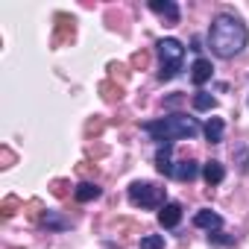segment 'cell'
Segmentation results:
<instances>
[{
  "instance_id": "10",
  "label": "cell",
  "mask_w": 249,
  "mask_h": 249,
  "mask_svg": "<svg viewBox=\"0 0 249 249\" xmlns=\"http://www.w3.org/2000/svg\"><path fill=\"white\" fill-rule=\"evenodd\" d=\"M170 150H173V144H170V141H164V144L159 147V153H156V167H159V173H164V176H173Z\"/></svg>"
},
{
  "instance_id": "11",
  "label": "cell",
  "mask_w": 249,
  "mask_h": 249,
  "mask_svg": "<svg viewBox=\"0 0 249 249\" xmlns=\"http://www.w3.org/2000/svg\"><path fill=\"white\" fill-rule=\"evenodd\" d=\"M202 176H205V182H208V185H220V182L226 179V167H223L217 159H211V161H205Z\"/></svg>"
},
{
  "instance_id": "9",
  "label": "cell",
  "mask_w": 249,
  "mask_h": 249,
  "mask_svg": "<svg viewBox=\"0 0 249 249\" xmlns=\"http://www.w3.org/2000/svg\"><path fill=\"white\" fill-rule=\"evenodd\" d=\"M194 223H196L199 229H208V231H217V229L223 226V217H220L217 211H211V208H202V211H196V217H194Z\"/></svg>"
},
{
  "instance_id": "15",
  "label": "cell",
  "mask_w": 249,
  "mask_h": 249,
  "mask_svg": "<svg viewBox=\"0 0 249 249\" xmlns=\"http://www.w3.org/2000/svg\"><path fill=\"white\" fill-rule=\"evenodd\" d=\"M164 246V237L161 234H147L141 237V249H161Z\"/></svg>"
},
{
  "instance_id": "8",
  "label": "cell",
  "mask_w": 249,
  "mask_h": 249,
  "mask_svg": "<svg viewBox=\"0 0 249 249\" xmlns=\"http://www.w3.org/2000/svg\"><path fill=\"white\" fill-rule=\"evenodd\" d=\"M211 73H214V68H211L208 59H196V62L191 65V82H194V85H205V82L211 79Z\"/></svg>"
},
{
  "instance_id": "17",
  "label": "cell",
  "mask_w": 249,
  "mask_h": 249,
  "mask_svg": "<svg viewBox=\"0 0 249 249\" xmlns=\"http://www.w3.org/2000/svg\"><path fill=\"white\" fill-rule=\"evenodd\" d=\"M214 243H234V237H223V234H211Z\"/></svg>"
},
{
  "instance_id": "14",
  "label": "cell",
  "mask_w": 249,
  "mask_h": 249,
  "mask_svg": "<svg viewBox=\"0 0 249 249\" xmlns=\"http://www.w3.org/2000/svg\"><path fill=\"white\" fill-rule=\"evenodd\" d=\"M214 106H217V100H214L211 94H205V91H196V94H194V108H196V111H211Z\"/></svg>"
},
{
  "instance_id": "7",
  "label": "cell",
  "mask_w": 249,
  "mask_h": 249,
  "mask_svg": "<svg viewBox=\"0 0 249 249\" xmlns=\"http://www.w3.org/2000/svg\"><path fill=\"white\" fill-rule=\"evenodd\" d=\"M196 176H199V164H196L194 159H185V161L173 164V179H179V182H194Z\"/></svg>"
},
{
  "instance_id": "5",
  "label": "cell",
  "mask_w": 249,
  "mask_h": 249,
  "mask_svg": "<svg viewBox=\"0 0 249 249\" xmlns=\"http://www.w3.org/2000/svg\"><path fill=\"white\" fill-rule=\"evenodd\" d=\"M150 9L156 12V15H161V18H167L170 24H179V6L173 3V0H150Z\"/></svg>"
},
{
  "instance_id": "13",
  "label": "cell",
  "mask_w": 249,
  "mask_h": 249,
  "mask_svg": "<svg viewBox=\"0 0 249 249\" xmlns=\"http://www.w3.org/2000/svg\"><path fill=\"white\" fill-rule=\"evenodd\" d=\"M73 196H76V202H91V199H97V196H100V188H97V185H91V182H82V185H76Z\"/></svg>"
},
{
  "instance_id": "4",
  "label": "cell",
  "mask_w": 249,
  "mask_h": 249,
  "mask_svg": "<svg viewBox=\"0 0 249 249\" xmlns=\"http://www.w3.org/2000/svg\"><path fill=\"white\" fill-rule=\"evenodd\" d=\"M129 202L141 205V208H164V188L153 185V182H132L129 185Z\"/></svg>"
},
{
  "instance_id": "1",
  "label": "cell",
  "mask_w": 249,
  "mask_h": 249,
  "mask_svg": "<svg viewBox=\"0 0 249 249\" xmlns=\"http://www.w3.org/2000/svg\"><path fill=\"white\" fill-rule=\"evenodd\" d=\"M249 41V30L246 24L237 18V15H229V12H220L211 27H208V47L214 56L220 59H231L237 56Z\"/></svg>"
},
{
  "instance_id": "2",
  "label": "cell",
  "mask_w": 249,
  "mask_h": 249,
  "mask_svg": "<svg viewBox=\"0 0 249 249\" xmlns=\"http://www.w3.org/2000/svg\"><path fill=\"white\" fill-rule=\"evenodd\" d=\"M144 132L153 135L156 141H182V138H196L199 135V123L188 114H167V117H159V120H147L144 123Z\"/></svg>"
},
{
  "instance_id": "12",
  "label": "cell",
  "mask_w": 249,
  "mask_h": 249,
  "mask_svg": "<svg viewBox=\"0 0 249 249\" xmlns=\"http://www.w3.org/2000/svg\"><path fill=\"white\" fill-rule=\"evenodd\" d=\"M205 138H208V144H220L223 141V120L220 117H211L205 123Z\"/></svg>"
},
{
  "instance_id": "3",
  "label": "cell",
  "mask_w": 249,
  "mask_h": 249,
  "mask_svg": "<svg viewBox=\"0 0 249 249\" xmlns=\"http://www.w3.org/2000/svg\"><path fill=\"white\" fill-rule=\"evenodd\" d=\"M156 50H159V62H161L159 79H161V82H167V79H173V76L182 71L185 47H182V41H179V38H161V41L156 44Z\"/></svg>"
},
{
  "instance_id": "6",
  "label": "cell",
  "mask_w": 249,
  "mask_h": 249,
  "mask_svg": "<svg viewBox=\"0 0 249 249\" xmlns=\"http://www.w3.org/2000/svg\"><path fill=\"white\" fill-rule=\"evenodd\" d=\"M159 223H161L164 229H176V226L182 223V205H179V202H167V205L159 211Z\"/></svg>"
},
{
  "instance_id": "16",
  "label": "cell",
  "mask_w": 249,
  "mask_h": 249,
  "mask_svg": "<svg viewBox=\"0 0 249 249\" xmlns=\"http://www.w3.org/2000/svg\"><path fill=\"white\" fill-rule=\"evenodd\" d=\"M41 223H44V226H56V229H65V226H68L65 220H56L53 214H44V220H41Z\"/></svg>"
}]
</instances>
